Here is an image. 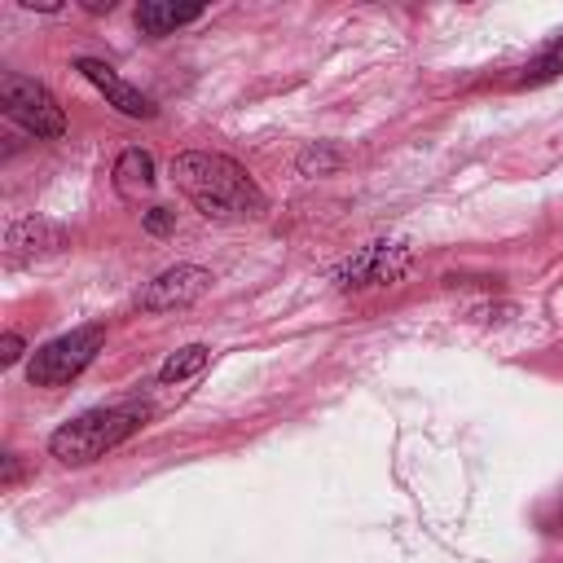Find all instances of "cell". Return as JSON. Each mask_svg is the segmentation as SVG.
Returning <instances> with one entry per match:
<instances>
[{
	"label": "cell",
	"instance_id": "obj_3",
	"mask_svg": "<svg viewBox=\"0 0 563 563\" xmlns=\"http://www.w3.org/2000/svg\"><path fill=\"white\" fill-rule=\"evenodd\" d=\"M101 343H106V330L101 325H79L70 334H57L44 347H35V356L26 365V378L35 387H66L70 378H79L97 361Z\"/></svg>",
	"mask_w": 563,
	"mask_h": 563
},
{
	"label": "cell",
	"instance_id": "obj_8",
	"mask_svg": "<svg viewBox=\"0 0 563 563\" xmlns=\"http://www.w3.org/2000/svg\"><path fill=\"white\" fill-rule=\"evenodd\" d=\"M66 242V233L57 224H44V220H18L9 224L4 233V255L9 260H31V255H44V251H57Z\"/></svg>",
	"mask_w": 563,
	"mask_h": 563
},
{
	"label": "cell",
	"instance_id": "obj_2",
	"mask_svg": "<svg viewBox=\"0 0 563 563\" xmlns=\"http://www.w3.org/2000/svg\"><path fill=\"white\" fill-rule=\"evenodd\" d=\"M150 409L145 405H106V409H88L70 422H62L48 440V453L62 466H88L97 457H106L110 449H119L128 435H136L145 427Z\"/></svg>",
	"mask_w": 563,
	"mask_h": 563
},
{
	"label": "cell",
	"instance_id": "obj_15",
	"mask_svg": "<svg viewBox=\"0 0 563 563\" xmlns=\"http://www.w3.org/2000/svg\"><path fill=\"white\" fill-rule=\"evenodd\" d=\"M18 479V457H4V484H13Z\"/></svg>",
	"mask_w": 563,
	"mask_h": 563
},
{
	"label": "cell",
	"instance_id": "obj_4",
	"mask_svg": "<svg viewBox=\"0 0 563 563\" xmlns=\"http://www.w3.org/2000/svg\"><path fill=\"white\" fill-rule=\"evenodd\" d=\"M0 106H4V114H9L18 128H26L35 141H57V136L66 132V114H62L57 97H53L44 84H35L31 75L4 70V75H0Z\"/></svg>",
	"mask_w": 563,
	"mask_h": 563
},
{
	"label": "cell",
	"instance_id": "obj_6",
	"mask_svg": "<svg viewBox=\"0 0 563 563\" xmlns=\"http://www.w3.org/2000/svg\"><path fill=\"white\" fill-rule=\"evenodd\" d=\"M211 290V273L198 268V264H176L167 273H158L154 282H145V290L136 295V303L145 312H172V308H185L194 299H202Z\"/></svg>",
	"mask_w": 563,
	"mask_h": 563
},
{
	"label": "cell",
	"instance_id": "obj_13",
	"mask_svg": "<svg viewBox=\"0 0 563 563\" xmlns=\"http://www.w3.org/2000/svg\"><path fill=\"white\" fill-rule=\"evenodd\" d=\"M172 220H176V216H172L167 207H154V211L145 216V229H150V233H167V229H172Z\"/></svg>",
	"mask_w": 563,
	"mask_h": 563
},
{
	"label": "cell",
	"instance_id": "obj_12",
	"mask_svg": "<svg viewBox=\"0 0 563 563\" xmlns=\"http://www.w3.org/2000/svg\"><path fill=\"white\" fill-rule=\"evenodd\" d=\"M207 347L202 343H189V347H180V352H172L167 361H163V369H158V378L163 383H180V378H189V374H198L202 365H207Z\"/></svg>",
	"mask_w": 563,
	"mask_h": 563
},
{
	"label": "cell",
	"instance_id": "obj_10",
	"mask_svg": "<svg viewBox=\"0 0 563 563\" xmlns=\"http://www.w3.org/2000/svg\"><path fill=\"white\" fill-rule=\"evenodd\" d=\"M194 18H202V4H163V0H145V4L136 9V26H141L145 35H167V31H176V26L194 22Z\"/></svg>",
	"mask_w": 563,
	"mask_h": 563
},
{
	"label": "cell",
	"instance_id": "obj_5",
	"mask_svg": "<svg viewBox=\"0 0 563 563\" xmlns=\"http://www.w3.org/2000/svg\"><path fill=\"white\" fill-rule=\"evenodd\" d=\"M409 264H413L409 246H400V242H369V246H361V251L339 268V286H343V290L391 286V282L405 277Z\"/></svg>",
	"mask_w": 563,
	"mask_h": 563
},
{
	"label": "cell",
	"instance_id": "obj_9",
	"mask_svg": "<svg viewBox=\"0 0 563 563\" xmlns=\"http://www.w3.org/2000/svg\"><path fill=\"white\" fill-rule=\"evenodd\" d=\"M114 189L123 194V198H141V194H150L154 189V158L145 154V150H123L119 154V163H114Z\"/></svg>",
	"mask_w": 563,
	"mask_h": 563
},
{
	"label": "cell",
	"instance_id": "obj_11",
	"mask_svg": "<svg viewBox=\"0 0 563 563\" xmlns=\"http://www.w3.org/2000/svg\"><path fill=\"white\" fill-rule=\"evenodd\" d=\"M563 75V35H554L519 75V84H545V79H559Z\"/></svg>",
	"mask_w": 563,
	"mask_h": 563
},
{
	"label": "cell",
	"instance_id": "obj_1",
	"mask_svg": "<svg viewBox=\"0 0 563 563\" xmlns=\"http://www.w3.org/2000/svg\"><path fill=\"white\" fill-rule=\"evenodd\" d=\"M172 176L180 194L207 216V220H255L264 211L260 185L246 176L242 163L229 154H207V150H185L172 163Z\"/></svg>",
	"mask_w": 563,
	"mask_h": 563
},
{
	"label": "cell",
	"instance_id": "obj_14",
	"mask_svg": "<svg viewBox=\"0 0 563 563\" xmlns=\"http://www.w3.org/2000/svg\"><path fill=\"white\" fill-rule=\"evenodd\" d=\"M18 356H22V339H18L13 330H9V334L0 339V361H4V365H13Z\"/></svg>",
	"mask_w": 563,
	"mask_h": 563
},
{
	"label": "cell",
	"instance_id": "obj_7",
	"mask_svg": "<svg viewBox=\"0 0 563 563\" xmlns=\"http://www.w3.org/2000/svg\"><path fill=\"white\" fill-rule=\"evenodd\" d=\"M75 70L114 106V110H123V114H132V119H154V101L141 92V88H132L123 75H114L106 62H97V57H79L75 62Z\"/></svg>",
	"mask_w": 563,
	"mask_h": 563
}]
</instances>
